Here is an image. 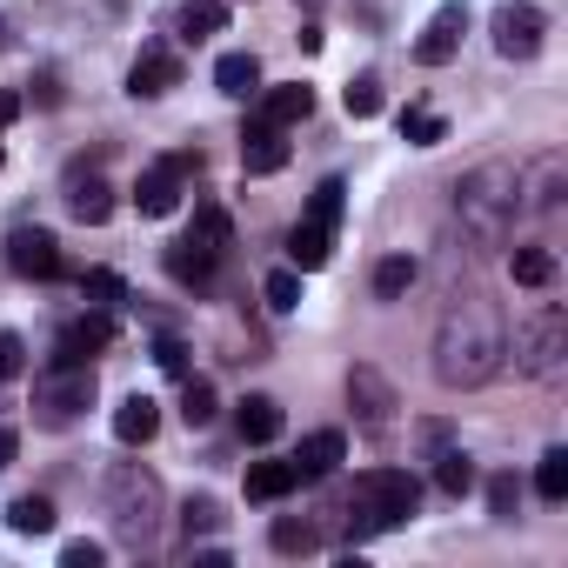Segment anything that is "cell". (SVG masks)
I'll return each instance as SVG.
<instances>
[{"label": "cell", "mask_w": 568, "mask_h": 568, "mask_svg": "<svg viewBox=\"0 0 568 568\" xmlns=\"http://www.w3.org/2000/svg\"><path fill=\"white\" fill-rule=\"evenodd\" d=\"M81 408H94V368L88 362H48L41 382H34V422L68 428Z\"/></svg>", "instance_id": "cell-6"}, {"label": "cell", "mask_w": 568, "mask_h": 568, "mask_svg": "<svg viewBox=\"0 0 568 568\" xmlns=\"http://www.w3.org/2000/svg\"><path fill=\"white\" fill-rule=\"evenodd\" d=\"M342 108H348L355 121H375V114H382V81H375V74H355V81L342 88Z\"/></svg>", "instance_id": "cell-34"}, {"label": "cell", "mask_w": 568, "mask_h": 568, "mask_svg": "<svg viewBox=\"0 0 568 568\" xmlns=\"http://www.w3.org/2000/svg\"><path fill=\"white\" fill-rule=\"evenodd\" d=\"M348 402H355L362 428H375V435H382V428L395 422V408H402V402H395V388H388V375H382V368H368V362H355V368H348Z\"/></svg>", "instance_id": "cell-11"}, {"label": "cell", "mask_w": 568, "mask_h": 568, "mask_svg": "<svg viewBox=\"0 0 568 568\" xmlns=\"http://www.w3.org/2000/svg\"><path fill=\"white\" fill-rule=\"evenodd\" d=\"M435 488L442 495H468L475 488V462L462 448H435Z\"/></svg>", "instance_id": "cell-29"}, {"label": "cell", "mask_w": 568, "mask_h": 568, "mask_svg": "<svg viewBox=\"0 0 568 568\" xmlns=\"http://www.w3.org/2000/svg\"><path fill=\"white\" fill-rule=\"evenodd\" d=\"M515 508H521L515 475H495V481H488V515H495V521H515Z\"/></svg>", "instance_id": "cell-39"}, {"label": "cell", "mask_w": 568, "mask_h": 568, "mask_svg": "<svg viewBox=\"0 0 568 568\" xmlns=\"http://www.w3.org/2000/svg\"><path fill=\"white\" fill-rule=\"evenodd\" d=\"M181 247H194L201 261H214V267H221V261H227V247H234V221L207 201V207H194V227L181 234Z\"/></svg>", "instance_id": "cell-15"}, {"label": "cell", "mask_w": 568, "mask_h": 568, "mask_svg": "<svg viewBox=\"0 0 568 568\" xmlns=\"http://www.w3.org/2000/svg\"><path fill=\"white\" fill-rule=\"evenodd\" d=\"M535 488H541V501H568V448H548V455H541Z\"/></svg>", "instance_id": "cell-36"}, {"label": "cell", "mask_w": 568, "mask_h": 568, "mask_svg": "<svg viewBox=\"0 0 568 568\" xmlns=\"http://www.w3.org/2000/svg\"><path fill=\"white\" fill-rule=\"evenodd\" d=\"M14 455H21V435H14V428H0V475L14 468Z\"/></svg>", "instance_id": "cell-43"}, {"label": "cell", "mask_w": 568, "mask_h": 568, "mask_svg": "<svg viewBox=\"0 0 568 568\" xmlns=\"http://www.w3.org/2000/svg\"><path fill=\"white\" fill-rule=\"evenodd\" d=\"M161 435V402H148V395H128L121 408H114V442H128V448H148Z\"/></svg>", "instance_id": "cell-19"}, {"label": "cell", "mask_w": 568, "mask_h": 568, "mask_svg": "<svg viewBox=\"0 0 568 568\" xmlns=\"http://www.w3.org/2000/svg\"><path fill=\"white\" fill-rule=\"evenodd\" d=\"M101 348H114V315H108V308H88V315H74V322L61 328L54 362H94Z\"/></svg>", "instance_id": "cell-13"}, {"label": "cell", "mask_w": 568, "mask_h": 568, "mask_svg": "<svg viewBox=\"0 0 568 568\" xmlns=\"http://www.w3.org/2000/svg\"><path fill=\"white\" fill-rule=\"evenodd\" d=\"M402 141H408V148H435V141H448V121L428 114V108H408V114H402Z\"/></svg>", "instance_id": "cell-35"}, {"label": "cell", "mask_w": 568, "mask_h": 568, "mask_svg": "<svg viewBox=\"0 0 568 568\" xmlns=\"http://www.w3.org/2000/svg\"><path fill=\"white\" fill-rule=\"evenodd\" d=\"M154 362H161L168 375H187V342H181V335H161V342H154Z\"/></svg>", "instance_id": "cell-41"}, {"label": "cell", "mask_w": 568, "mask_h": 568, "mask_svg": "<svg viewBox=\"0 0 568 568\" xmlns=\"http://www.w3.org/2000/svg\"><path fill=\"white\" fill-rule=\"evenodd\" d=\"M8 528L14 535H54V501L48 495H14L8 501Z\"/></svg>", "instance_id": "cell-27"}, {"label": "cell", "mask_w": 568, "mask_h": 568, "mask_svg": "<svg viewBox=\"0 0 568 568\" xmlns=\"http://www.w3.org/2000/svg\"><path fill=\"white\" fill-rule=\"evenodd\" d=\"M0 161H8V154H0Z\"/></svg>", "instance_id": "cell-47"}, {"label": "cell", "mask_w": 568, "mask_h": 568, "mask_svg": "<svg viewBox=\"0 0 568 568\" xmlns=\"http://www.w3.org/2000/svg\"><path fill=\"white\" fill-rule=\"evenodd\" d=\"M267 541H274V555H315V548H322V528L302 521V515H274Z\"/></svg>", "instance_id": "cell-24"}, {"label": "cell", "mask_w": 568, "mask_h": 568, "mask_svg": "<svg viewBox=\"0 0 568 568\" xmlns=\"http://www.w3.org/2000/svg\"><path fill=\"white\" fill-rule=\"evenodd\" d=\"M342 207H348V187H342V181H322V187H315V201H308V221L335 227V221H342Z\"/></svg>", "instance_id": "cell-38"}, {"label": "cell", "mask_w": 568, "mask_h": 568, "mask_svg": "<svg viewBox=\"0 0 568 568\" xmlns=\"http://www.w3.org/2000/svg\"><path fill=\"white\" fill-rule=\"evenodd\" d=\"M342 448H348L342 428H315V435L288 455V462H295V481H328V475L342 468Z\"/></svg>", "instance_id": "cell-16"}, {"label": "cell", "mask_w": 568, "mask_h": 568, "mask_svg": "<svg viewBox=\"0 0 568 568\" xmlns=\"http://www.w3.org/2000/svg\"><path fill=\"white\" fill-rule=\"evenodd\" d=\"M174 88H181V54L161 48V41H148V48L134 54V68H128V94H134V101H161V94H174Z\"/></svg>", "instance_id": "cell-9"}, {"label": "cell", "mask_w": 568, "mask_h": 568, "mask_svg": "<svg viewBox=\"0 0 568 568\" xmlns=\"http://www.w3.org/2000/svg\"><path fill=\"white\" fill-rule=\"evenodd\" d=\"M281 168H288V141H281V128L247 121V134H241V174H281Z\"/></svg>", "instance_id": "cell-17"}, {"label": "cell", "mask_w": 568, "mask_h": 568, "mask_svg": "<svg viewBox=\"0 0 568 568\" xmlns=\"http://www.w3.org/2000/svg\"><path fill=\"white\" fill-rule=\"evenodd\" d=\"M288 488H302L295 481V462H254L247 468V501H281Z\"/></svg>", "instance_id": "cell-25"}, {"label": "cell", "mask_w": 568, "mask_h": 568, "mask_svg": "<svg viewBox=\"0 0 568 568\" xmlns=\"http://www.w3.org/2000/svg\"><path fill=\"white\" fill-rule=\"evenodd\" d=\"M234 428H241V442H254V448L274 442V435H281V402H274V395H247V402L234 408Z\"/></svg>", "instance_id": "cell-21"}, {"label": "cell", "mask_w": 568, "mask_h": 568, "mask_svg": "<svg viewBox=\"0 0 568 568\" xmlns=\"http://www.w3.org/2000/svg\"><path fill=\"white\" fill-rule=\"evenodd\" d=\"M462 34H468V8H462V0H448V8L422 28L415 61H422V68H448V61H455V48H462Z\"/></svg>", "instance_id": "cell-14"}, {"label": "cell", "mask_w": 568, "mask_h": 568, "mask_svg": "<svg viewBox=\"0 0 568 568\" xmlns=\"http://www.w3.org/2000/svg\"><path fill=\"white\" fill-rule=\"evenodd\" d=\"M8 267H14L21 281H54V274H61V241H54L48 227H14V234H8Z\"/></svg>", "instance_id": "cell-10"}, {"label": "cell", "mask_w": 568, "mask_h": 568, "mask_svg": "<svg viewBox=\"0 0 568 568\" xmlns=\"http://www.w3.org/2000/svg\"><path fill=\"white\" fill-rule=\"evenodd\" d=\"M201 168V154H161L148 174H141V187H134V207L148 214V221H161V214H174L181 207V187H187V174Z\"/></svg>", "instance_id": "cell-7"}, {"label": "cell", "mask_w": 568, "mask_h": 568, "mask_svg": "<svg viewBox=\"0 0 568 568\" xmlns=\"http://www.w3.org/2000/svg\"><path fill=\"white\" fill-rule=\"evenodd\" d=\"M168 274L181 281V288H207V281H214V261H201L194 247H181V241H174V247H168Z\"/></svg>", "instance_id": "cell-33"}, {"label": "cell", "mask_w": 568, "mask_h": 568, "mask_svg": "<svg viewBox=\"0 0 568 568\" xmlns=\"http://www.w3.org/2000/svg\"><path fill=\"white\" fill-rule=\"evenodd\" d=\"M415 274H422L415 254H388V261L375 267V295H382V302H402V295L415 288Z\"/></svg>", "instance_id": "cell-28"}, {"label": "cell", "mask_w": 568, "mask_h": 568, "mask_svg": "<svg viewBox=\"0 0 568 568\" xmlns=\"http://www.w3.org/2000/svg\"><path fill=\"white\" fill-rule=\"evenodd\" d=\"M81 302L114 308V302H128V281H121L114 267H88V274H81Z\"/></svg>", "instance_id": "cell-31"}, {"label": "cell", "mask_w": 568, "mask_h": 568, "mask_svg": "<svg viewBox=\"0 0 568 568\" xmlns=\"http://www.w3.org/2000/svg\"><path fill=\"white\" fill-rule=\"evenodd\" d=\"M61 201H68V214H74L81 227H101V221L114 214V187H108L94 168H81V161L68 168V181H61Z\"/></svg>", "instance_id": "cell-12"}, {"label": "cell", "mask_w": 568, "mask_h": 568, "mask_svg": "<svg viewBox=\"0 0 568 568\" xmlns=\"http://www.w3.org/2000/svg\"><path fill=\"white\" fill-rule=\"evenodd\" d=\"M495 54L501 61H535L541 54V34H548V21H541V8H528V0H515V8H495Z\"/></svg>", "instance_id": "cell-8"}, {"label": "cell", "mask_w": 568, "mask_h": 568, "mask_svg": "<svg viewBox=\"0 0 568 568\" xmlns=\"http://www.w3.org/2000/svg\"><path fill=\"white\" fill-rule=\"evenodd\" d=\"M181 422H187V428H207V422H214V382L181 375Z\"/></svg>", "instance_id": "cell-32"}, {"label": "cell", "mask_w": 568, "mask_h": 568, "mask_svg": "<svg viewBox=\"0 0 568 568\" xmlns=\"http://www.w3.org/2000/svg\"><path fill=\"white\" fill-rule=\"evenodd\" d=\"M508 368V322L501 302H488L481 288H462L435 328V375L448 388H481Z\"/></svg>", "instance_id": "cell-1"}, {"label": "cell", "mask_w": 568, "mask_h": 568, "mask_svg": "<svg viewBox=\"0 0 568 568\" xmlns=\"http://www.w3.org/2000/svg\"><path fill=\"white\" fill-rule=\"evenodd\" d=\"M261 295H267L274 315H295V308H302V267H274V274L261 281Z\"/></svg>", "instance_id": "cell-30"}, {"label": "cell", "mask_w": 568, "mask_h": 568, "mask_svg": "<svg viewBox=\"0 0 568 568\" xmlns=\"http://www.w3.org/2000/svg\"><path fill=\"white\" fill-rule=\"evenodd\" d=\"M308 114H315V88H302V81L261 88V121H267V128H295V121H308Z\"/></svg>", "instance_id": "cell-18"}, {"label": "cell", "mask_w": 568, "mask_h": 568, "mask_svg": "<svg viewBox=\"0 0 568 568\" xmlns=\"http://www.w3.org/2000/svg\"><path fill=\"white\" fill-rule=\"evenodd\" d=\"M328 254H335V227H322V221H295V234H288V261H295L302 274H315V267H328Z\"/></svg>", "instance_id": "cell-20"}, {"label": "cell", "mask_w": 568, "mask_h": 568, "mask_svg": "<svg viewBox=\"0 0 568 568\" xmlns=\"http://www.w3.org/2000/svg\"><path fill=\"white\" fill-rule=\"evenodd\" d=\"M161 508H168V495H161L154 468H141V462H114L108 468V521H114V535L128 548H148L161 535Z\"/></svg>", "instance_id": "cell-3"}, {"label": "cell", "mask_w": 568, "mask_h": 568, "mask_svg": "<svg viewBox=\"0 0 568 568\" xmlns=\"http://www.w3.org/2000/svg\"><path fill=\"white\" fill-rule=\"evenodd\" d=\"M174 28H181V41H207V34H221V28H227V0H181Z\"/></svg>", "instance_id": "cell-23"}, {"label": "cell", "mask_w": 568, "mask_h": 568, "mask_svg": "<svg viewBox=\"0 0 568 568\" xmlns=\"http://www.w3.org/2000/svg\"><path fill=\"white\" fill-rule=\"evenodd\" d=\"M34 101H41V108H61V81H54V74H41V81H34Z\"/></svg>", "instance_id": "cell-44"}, {"label": "cell", "mask_w": 568, "mask_h": 568, "mask_svg": "<svg viewBox=\"0 0 568 568\" xmlns=\"http://www.w3.org/2000/svg\"><path fill=\"white\" fill-rule=\"evenodd\" d=\"M515 368L521 375H535V382H561V368H568V315L561 308H535L521 328H515Z\"/></svg>", "instance_id": "cell-5"}, {"label": "cell", "mask_w": 568, "mask_h": 568, "mask_svg": "<svg viewBox=\"0 0 568 568\" xmlns=\"http://www.w3.org/2000/svg\"><path fill=\"white\" fill-rule=\"evenodd\" d=\"M101 561H108L101 541H68V548H61V568H101Z\"/></svg>", "instance_id": "cell-42"}, {"label": "cell", "mask_w": 568, "mask_h": 568, "mask_svg": "<svg viewBox=\"0 0 568 568\" xmlns=\"http://www.w3.org/2000/svg\"><path fill=\"white\" fill-rule=\"evenodd\" d=\"M348 535L362 541V535H382V528H402L415 508H422V481L408 475V468H368V475H355V495H348Z\"/></svg>", "instance_id": "cell-4"}, {"label": "cell", "mask_w": 568, "mask_h": 568, "mask_svg": "<svg viewBox=\"0 0 568 568\" xmlns=\"http://www.w3.org/2000/svg\"><path fill=\"white\" fill-rule=\"evenodd\" d=\"M508 274L521 281V288H548V281H555V254H548L541 241H521V247L508 254Z\"/></svg>", "instance_id": "cell-26"}, {"label": "cell", "mask_w": 568, "mask_h": 568, "mask_svg": "<svg viewBox=\"0 0 568 568\" xmlns=\"http://www.w3.org/2000/svg\"><path fill=\"white\" fill-rule=\"evenodd\" d=\"M21 121V94L14 88H0V128H14Z\"/></svg>", "instance_id": "cell-45"}, {"label": "cell", "mask_w": 568, "mask_h": 568, "mask_svg": "<svg viewBox=\"0 0 568 568\" xmlns=\"http://www.w3.org/2000/svg\"><path fill=\"white\" fill-rule=\"evenodd\" d=\"M0 48H8V21H0Z\"/></svg>", "instance_id": "cell-46"}, {"label": "cell", "mask_w": 568, "mask_h": 568, "mask_svg": "<svg viewBox=\"0 0 568 568\" xmlns=\"http://www.w3.org/2000/svg\"><path fill=\"white\" fill-rule=\"evenodd\" d=\"M21 368H28V342L14 328H0V382H14Z\"/></svg>", "instance_id": "cell-40"}, {"label": "cell", "mask_w": 568, "mask_h": 568, "mask_svg": "<svg viewBox=\"0 0 568 568\" xmlns=\"http://www.w3.org/2000/svg\"><path fill=\"white\" fill-rule=\"evenodd\" d=\"M455 214H462V227H468L481 247L508 241V227H515V214H521V168L481 161L475 174H462V181H455Z\"/></svg>", "instance_id": "cell-2"}, {"label": "cell", "mask_w": 568, "mask_h": 568, "mask_svg": "<svg viewBox=\"0 0 568 568\" xmlns=\"http://www.w3.org/2000/svg\"><path fill=\"white\" fill-rule=\"evenodd\" d=\"M214 88H221L227 101L261 94V61H254V54H221V61H214Z\"/></svg>", "instance_id": "cell-22"}, {"label": "cell", "mask_w": 568, "mask_h": 568, "mask_svg": "<svg viewBox=\"0 0 568 568\" xmlns=\"http://www.w3.org/2000/svg\"><path fill=\"white\" fill-rule=\"evenodd\" d=\"M227 515H221V501L214 495H187V508H181V535L194 541V535H214Z\"/></svg>", "instance_id": "cell-37"}]
</instances>
